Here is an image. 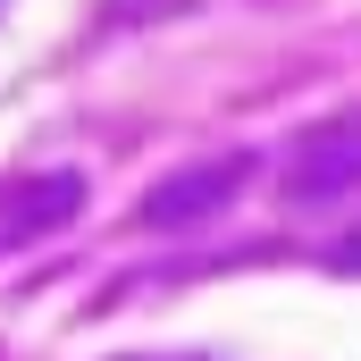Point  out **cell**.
Instances as JSON below:
<instances>
[{"mask_svg":"<svg viewBox=\"0 0 361 361\" xmlns=\"http://www.w3.org/2000/svg\"><path fill=\"white\" fill-rule=\"evenodd\" d=\"M0 8H8V0H0Z\"/></svg>","mask_w":361,"mask_h":361,"instance_id":"5","label":"cell"},{"mask_svg":"<svg viewBox=\"0 0 361 361\" xmlns=\"http://www.w3.org/2000/svg\"><path fill=\"white\" fill-rule=\"evenodd\" d=\"M361 185V109H336L319 126L294 135V160H286V202H336Z\"/></svg>","mask_w":361,"mask_h":361,"instance_id":"1","label":"cell"},{"mask_svg":"<svg viewBox=\"0 0 361 361\" xmlns=\"http://www.w3.org/2000/svg\"><path fill=\"white\" fill-rule=\"evenodd\" d=\"M328 269H345V277H361V227H353V235H336V244H328Z\"/></svg>","mask_w":361,"mask_h":361,"instance_id":"4","label":"cell"},{"mask_svg":"<svg viewBox=\"0 0 361 361\" xmlns=\"http://www.w3.org/2000/svg\"><path fill=\"white\" fill-rule=\"evenodd\" d=\"M76 202H85V185L59 169V177H42V185H25V193H17V210H8V227H0V235H42V227H68V219H76Z\"/></svg>","mask_w":361,"mask_h":361,"instance_id":"3","label":"cell"},{"mask_svg":"<svg viewBox=\"0 0 361 361\" xmlns=\"http://www.w3.org/2000/svg\"><path fill=\"white\" fill-rule=\"evenodd\" d=\"M244 193V160H193L177 177H160L143 202H135V227H152V235H177V227H210L227 202Z\"/></svg>","mask_w":361,"mask_h":361,"instance_id":"2","label":"cell"}]
</instances>
